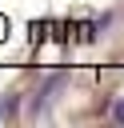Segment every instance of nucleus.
<instances>
[{
    "mask_svg": "<svg viewBox=\"0 0 124 128\" xmlns=\"http://www.w3.org/2000/svg\"><path fill=\"white\" fill-rule=\"evenodd\" d=\"M60 88H64V72H52V76L32 92V116H40V112L52 104V92H60Z\"/></svg>",
    "mask_w": 124,
    "mask_h": 128,
    "instance_id": "obj_1",
    "label": "nucleus"
},
{
    "mask_svg": "<svg viewBox=\"0 0 124 128\" xmlns=\"http://www.w3.org/2000/svg\"><path fill=\"white\" fill-rule=\"evenodd\" d=\"M16 108H20V96H4L0 100V120L4 116H16Z\"/></svg>",
    "mask_w": 124,
    "mask_h": 128,
    "instance_id": "obj_2",
    "label": "nucleus"
},
{
    "mask_svg": "<svg viewBox=\"0 0 124 128\" xmlns=\"http://www.w3.org/2000/svg\"><path fill=\"white\" fill-rule=\"evenodd\" d=\"M4 28H8V24H4V20H0V40H4V36H8V32H4Z\"/></svg>",
    "mask_w": 124,
    "mask_h": 128,
    "instance_id": "obj_4",
    "label": "nucleus"
},
{
    "mask_svg": "<svg viewBox=\"0 0 124 128\" xmlns=\"http://www.w3.org/2000/svg\"><path fill=\"white\" fill-rule=\"evenodd\" d=\"M112 120H116V124H124V100H116V104H112Z\"/></svg>",
    "mask_w": 124,
    "mask_h": 128,
    "instance_id": "obj_3",
    "label": "nucleus"
}]
</instances>
